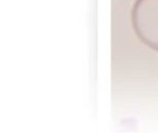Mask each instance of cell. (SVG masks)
Returning a JSON list of instances; mask_svg holds the SVG:
<instances>
[{
	"label": "cell",
	"instance_id": "1",
	"mask_svg": "<svg viewBox=\"0 0 158 133\" xmlns=\"http://www.w3.org/2000/svg\"><path fill=\"white\" fill-rule=\"evenodd\" d=\"M131 24L139 40L158 52V0H135L131 9Z\"/></svg>",
	"mask_w": 158,
	"mask_h": 133
}]
</instances>
